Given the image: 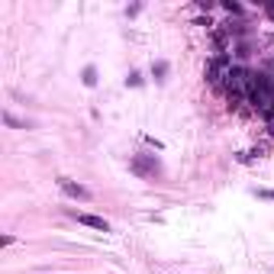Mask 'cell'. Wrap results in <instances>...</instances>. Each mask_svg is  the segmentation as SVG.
<instances>
[{
	"label": "cell",
	"mask_w": 274,
	"mask_h": 274,
	"mask_svg": "<svg viewBox=\"0 0 274 274\" xmlns=\"http://www.w3.org/2000/svg\"><path fill=\"white\" fill-rule=\"evenodd\" d=\"M248 103L261 116L274 119V84L268 71H248Z\"/></svg>",
	"instance_id": "6da1fadb"
},
{
	"label": "cell",
	"mask_w": 274,
	"mask_h": 274,
	"mask_svg": "<svg viewBox=\"0 0 274 274\" xmlns=\"http://www.w3.org/2000/svg\"><path fill=\"white\" fill-rule=\"evenodd\" d=\"M226 97H229V103H248V71L245 68H232L229 81H226Z\"/></svg>",
	"instance_id": "7a4b0ae2"
},
{
	"label": "cell",
	"mask_w": 274,
	"mask_h": 274,
	"mask_svg": "<svg viewBox=\"0 0 274 274\" xmlns=\"http://www.w3.org/2000/svg\"><path fill=\"white\" fill-rule=\"evenodd\" d=\"M129 168H132V174H139V178H155V174L162 171V165H158L155 155H135L132 162H129Z\"/></svg>",
	"instance_id": "3957f363"
},
{
	"label": "cell",
	"mask_w": 274,
	"mask_h": 274,
	"mask_svg": "<svg viewBox=\"0 0 274 274\" xmlns=\"http://www.w3.org/2000/svg\"><path fill=\"white\" fill-rule=\"evenodd\" d=\"M229 74H232V65L226 62V58H216V62H210V68H207V78H210L213 87H226Z\"/></svg>",
	"instance_id": "277c9868"
},
{
	"label": "cell",
	"mask_w": 274,
	"mask_h": 274,
	"mask_svg": "<svg viewBox=\"0 0 274 274\" xmlns=\"http://www.w3.org/2000/svg\"><path fill=\"white\" fill-rule=\"evenodd\" d=\"M74 216H78L81 226H90V229H97V232H110V223H106L103 216H94V213H74Z\"/></svg>",
	"instance_id": "5b68a950"
},
{
	"label": "cell",
	"mask_w": 274,
	"mask_h": 274,
	"mask_svg": "<svg viewBox=\"0 0 274 274\" xmlns=\"http://www.w3.org/2000/svg\"><path fill=\"white\" fill-rule=\"evenodd\" d=\"M58 184H62V190H65L68 197H78V200H87V197H90V190H87V187L74 184V181H68V178H62Z\"/></svg>",
	"instance_id": "8992f818"
},
{
	"label": "cell",
	"mask_w": 274,
	"mask_h": 274,
	"mask_svg": "<svg viewBox=\"0 0 274 274\" xmlns=\"http://www.w3.org/2000/svg\"><path fill=\"white\" fill-rule=\"evenodd\" d=\"M152 74H155V81H165V74H168V62H155V65H152Z\"/></svg>",
	"instance_id": "52a82bcc"
},
{
	"label": "cell",
	"mask_w": 274,
	"mask_h": 274,
	"mask_svg": "<svg viewBox=\"0 0 274 274\" xmlns=\"http://www.w3.org/2000/svg\"><path fill=\"white\" fill-rule=\"evenodd\" d=\"M81 81H84L87 87H94V84H97V68H84V74H81Z\"/></svg>",
	"instance_id": "ba28073f"
},
{
	"label": "cell",
	"mask_w": 274,
	"mask_h": 274,
	"mask_svg": "<svg viewBox=\"0 0 274 274\" xmlns=\"http://www.w3.org/2000/svg\"><path fill=\"white\" fill-rule=\"evenodd\" d=\"M126 84H132V87H139V84H142V74H135V71H132V74H129V78H126Z\"/></svg>",
	"instance_id": "9c48e42d"
},
{
	"label": "cell",
	"mask_w": 274,
	"mask_h": 274,
	"mask_svg": "<svg viewBox=\"0 0 274 274\" xmlns=\"http://www.w3.org/2000/svg\"><path fill=\"white\" fill-rule=\"evenodd\" d=\"M223 7H226V10H229V13H235V17H239V13H242V7H239V4H232V0H226Z\"/></svg>",
	"instance_id": "30bf717a"
},
{
	"label": "cell",
	"mask_w": 274,
	"mask_h": 274,
	"mask_svg": "<svg viewBox=\"0 0 274 274\" xmlns=\"http://www.w3.org/2000/svg\"><path fill=\"white\" fill-rule=\"evenodd\" d=\"M258 197L261 200H274V190H258Z\"/></svg>",
	"instance_id": "8fae6325"
},
{
	"label": "cell",
	"mask_w": 274,
	"mask_h": 274,
	"mask_svg": "<svg viewBox=\"0 0 274 274\" xmlns=\"http://www.w3.org/2000/svg\"><path fill=\"white\" fill-rule=\"evenodd\" d=\"M264 7H268V13H271V17H274V4H264Z\"/></svg>",
	"instance_id": "7c38bea8"
},
{
	"label": "cell",
	"mask_w": 274,
	"mask_h": 274,
	"mask_svg": "<svg viewBox=\"0 0 274 274\" xmlns=\"http://www.w3.org/2000/svg\"><path fill=\"white\" fill-rule=\"evenodd\" d=\"M271 135H274V119H271Z\"/></svg>",
	"instance_id": "4fadbf2b"
}]
</instances>
